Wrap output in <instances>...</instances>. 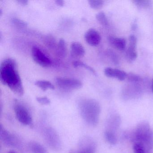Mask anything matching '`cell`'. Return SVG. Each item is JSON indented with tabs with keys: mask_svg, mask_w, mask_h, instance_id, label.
Masks as SVG:
<instances>
[{
	"mask_svg": "<svg viewBox=\"0 0 153 153\" xmlns=\"http://www.w3.org/2000/svg\"><path fill=\"white\" fill-rule=\"evenodd\" d=\"M0 80L3 85L8 87L15 94L22 96L24 88L18 69L17 64L14 59H6L0 66Z\"/></svg>",
	"mask_w": 153,
	"mask_h": 153,
	"instance_id": "1",
	"label": "cell"
},
{
	"mask_svg": "<svg viewBox=\"0 0 153 153\" xmlns=\"http://www.w3.org/2000/svg\"><path fill=\"white\" fill-rule=\"evenodd\" d=\"M79 106L84 120L91 126H96L99 122L101 113L99 102L94 99H83L79 102Z\"/></svg>",
	"mask_w": 153,
	"mask_h": 153,
	"instance_id": "2",
	"label": "cell"
},
{
	"mask_svg": "<svg viewBox=\"0 0 153 153\" xmlns=\"http://www.w3.org/2000/svg\"><path fill=\"white\" fill-rule=\"evenodd\" d=\"M152 128L146 121H142L135 127L131 135V141L134 143H142L146 138Z\"/></svg>",
	"mask_w": 153,
	"mask_h": 153,
	"instance_id": "3",
	"label": "cell"
},
{
	"mask_svg": "<svg viewBox=\"0 0 153 153\" xmlns=\"http://www.w3.org/2000/svg\"><path fill=\"white\" fill-rule=\"evenodd\" d=\"M14 111L17 119L21 123L28 126L32 125L33 120L29 111L19 101H15Z\"/></svg>",
	"mask_w": 153,
	"mask_h": 153,
	"instance_id": "4",
	"label": "cell"
},
{
	"mask_svg": "<svg viewBox=\"0 0 153 153\" xmlns=\"http://www.w3.org/2000/svg\"><path fill=\"white\" fill-rule=\"evenodd\" d=\"M32 58L38 65L43 68H48L51 65L52 61L44 52L37 46H33L31 51Z\"/></svg>",
	"mask_w": 153,
	"mask_h": 153,
	"instance_id": "5",
	"label": "cell"
},
{
	"mask_svg": "<svg viewBox=\"0 0 153 153\" xmlns=\"http://www.w3.org/2000/svg\"><path fill=\"white\" fill-rule=\"evenodd\" d=\"M56 83L61 88L67 90L79 89L82 87V83L80 80L70 78H57Z\"/></svg>",
	"mask_w": 153,
	"mask_h": 153,
	"instance_id": "6",
	"label": "cell"
},
{
	"mask_svg": "<svg viewBox=\"0 0 153 153\" xmlns=\"http://www.w3.org/2000/svg\"><path fill=\"white\" fill-rule=\"evenodd\" d=\"M46 141L50 146L53 149L58 150L61 148V141L57 132L52 128H47L45 131Z\"/></svg>",
	"mask_w": 153,
	"mask_h": 153,
	"instance_id": "7",
	"label": "cell"
},
{
	"mask_svg": "<svg viewBox=\"0 0 153 153\" xmlns=\"http://www.w3.org/2000/svg\"><path fill=\"white\" fill-rule=\"evenodd\" d=\"M137 37L135 36L131 35L129 37L128 45L126 52V59L128 61L132 62L137 58Z\"/></svg>",
	"mask_w": 153,
	"mask_h": 153,
	"instance_id": "8",
	"label": "cell"
},
{
	"mask_svg": "<svg viewBox=\"0 0 153 153\" xmlns=\"http://www.w3.org/2000/svg\"><path fill=\"white\" fill-rule=\"evenodd\" d=\"M0 137L2 142L7 146L14 147L18 146V140L15 136L6 130L1 125L0 129Z\"/></svg>",
	"mask_w": 153,
	"mask_h": 153,
	"instance_id": "9",
	"label": "cell"
},
{
	"mask_svg": "<svg viewBox=\"0 0 153 153\" xmlns=\"http://www.w3.org/2000/svg\"><path fill=\"white\" fill-rule=\"evenodd\" d=\"M86 42L92 46H97L101 41L100 33L94 28L88 29L84 36Z\"/></svg>",
	"mask_w": 153,
	"mask_h": 153,
	"instance_id": "10",
	"label": "cell"
},
{
	"mask_svg": "<svg viewBox=\"0 0 153 153\" xmlns=\"http://www.w3.org/2000/svg\"><path fill=\"white\" fill-rule=\"evenodd\" d=\"M104 72L106 76L109 78H115L120 81H123L127 78V73L121 70L106 68L105 69Z\"/></svg>",
	"mask_w": 153,
	"mask_h": 153,
	"instance_id": "11",
	"label": "cell"
},
{
	"mask_svg": "<svg viewBox=\"0 0 153 153\" xmlns=\"http://www.w3.org/2000/svg\"><path fill=\"white\" fill-rule=\"evenodd\" d=\"M70 51L71 56L74 58H81L85 53L84 46L78 42H73L71 44Z\"/></svg>",
	"mask_w": 153,
	"mask_h": 153,
	"instance_id": "12",
	"label": "cell"
},
{
	"mask_svg": "<svg viewBox=\"0 0 153 153\" xmlns=\"http://www.w3.org/2000/svg\"><path fill=\"white\" fill-rule=\"evenodd\" d=\"M108 40L110 44L117 50L123 51L126 48V41L124 38L109 36Z\"/></svg>",
	"mask_w": 153,
	"mask_h": 153,
	"instance_id": "13",
	"label": "cell"
},
{
	"mask_svg": "<svg viewBox=\"0 0 153 153\" xmlns=\"http://www.w3.org/2000/svg\"><path fill=\"white\" fill-rule=\"evenodd\" d=\"M108 128L107 130L115 132V131L119 128L121 124V118L117 114L111 115L108 122Z\"/></svg>",
	"mask_w": 153,
	"mask_h": 153,
	"instance_id": "14",
	"label": "cell"
},
{
	"mask_svg": "<svg viewBox=\"0 0 153 153\" xmlns=\"http://www.w3.org/2000/svg\"><path fill=\"white\" fill-rule=\"evenodd\" d=\"M56 53L60 58L66 57L67 54V45L64 39H60L56 47Z\"/></svg>",
	"mask_w": 153,
	"mask_h": 153,
	"instance_id": "15",
	"label": "cell"
},
{
	"mask_svg": "<svg viewBox=\"0 0 153 153\" xmlns=\"http://www.w3.org/2000/svg\"><path fill=\"white\" fill-rule=\"evenodd\" d=\"M147 153H152L153 149V128H152L146 138L142 142Z\"/></svg>",
	"mask_w": 153,
	"mask_h": 153,
	"instance_id": "16",
	"label": "cell"
},
{
	"mask_svg": "<svg viewBox=\"0 0 153 153\" xmlns=\"http://www.w3.org/2000/svg\"><path fill=\"white\" fill-rule=\"evenodd\" d=\"M29 147L33 153H48L45 148L37 142H30Z\"/></svg>",
	"mask_w": 153,
	"mask_h": 153,
	"instance_id": "17",
	"label": "cell"
},
{
	"mask_svg": "<svg viewBox=\"0 0 153 153\" xmlns=\"http://www.w3.org/2000/svg\"><path fill=\"white\" fill-rule=\"evenodd\" d=\"M36 85L41 88L43 91H45L48 89H54V86L48 80H37L35 83Z\"/></svg>",
	"mask_w": 153,
	"mask_h": 153,
	"instance_id": "18",
	"label": "cell"
},
{
	"mask_svg": "<svg viewBox=\"0 0 153 153\" xmlns=\"http://www.w3.org/2000/svg\"><path fill=\"white\" fill-rule=\"evenodd\" d=\"M104 137L106 141L111 145H115L117 143V138L115 132L106 130L104 132Z\"/></svg>",
	"mask_w": 153,
	"mask_h": 153,
	"instance_id": "19",
	"label": "cell"
},
{
	"mask_svg": "<svg viewBox=\"0 0 153 153\" xmlns=\"http://www.w3.org/2000/svg\"><path fill=\"white\" fill-rule=\"evenodd\" d=\"M132 2L136 7L141 9L148 8L152 5V1L148 0H134Z\"/></svg>",
	"mask_w": 153,
	"mask_h": 153,
	"instance_id": "20",
	"label": "cell"
},
{
	"mask_svg": "<svg viewBox=\"0 0 153 153\" xmlns=\"http://www.w3.org/2000/svg\"><path fill=\"white\" fill-rule=\"evenodd\" d=\"M73 66H74V68H84L90 71V72H92L94 75H97L96 72L94 70L93 68L90 66H88L87 64H85V62H83L77 60L74 62L73 63Z\"/></svg>",
	"mask_w": 153,
	"mask_h": 153,
	"instance_id": "21",
	"label": "cell"
},
{
	"mask_svg": "<svg viewBox=\"0 0 153 153\" xmlns=\"http://www.w3.org/2000/svg\"><path fill=\"white\" fill-rule=\"evenodd\" d=\"M96 18L97 21L103 26H106L109 25L108 19L105 14L103 12H100L97 13L96 16Z\"/></svg>",
	"mask_w": 153,
	"mask_h": 153,
	"instance_id": "22",
	"label": "cell"
},
{
	"mask_svg": "<svg viewBox=\"0 0 153 153\" xmlns=\"http://www.w3.org/2000/svg\"><path fill=\"white\" fill-rule=\"evenodd\" d=\"M88 4L93 9L99 10L103 7L104 1L102 0H90L88 1Z\"/></svg>",
	"mask_w": 153,
	"mask_h": 153,
	"instance_id": "23",
	"label": "cell"
},
{
	"mask_svg": "<svg viewBox=\"0 0 153 153\" xmlns=\"http://www.w3.org/2000/svg\"><path fill=\"white\" fill-rule=\"evenodd\" d=\"M127 79L130 83H137L141 81V78L140 76L133 73H130L127 74Z\"/></svg>",
	"mask_w": 153,
	"mask_h": 153,
	"instance_id": "24",
	"label": "cell"
},
{
	"mask_svg": "<svg viewBox=\"0 0 153 153\" xmlns=\"http://www.w3.org/2000/svg\"><path fill=\"white\" fill-rule=\"evenodd\" d=\"M133 153H147L144 146L141 143H134L132 146Z\"/></svg>",
	"mask_w": 153,
	"mask_h": 153,
	"instance_id": "25",
	"label": "cell"
},
{
	"mask_svg": "<svg viewBox=\"0 0 153 153\" xmlns=\"http://www.w3.org/2000/svg\"><path fill=\"white\" fill-rule=\"evenodd\" d=\"M108 57L110 58L113 63L115 65H118L119 64V58L117 54L112 50H109L107 52Z\"/></svg>",
	"mask_w": 153,
	"mask_h": 153,
	"instance_id": "26",
	"label": "cell"
},
{
	"mask_svg": "<svg viewBox=\"0 0 153 153\" xmlns=\"http://www.w3.org/2000/svg\"><path fill=\"white\" fill-rule=\"evenodd\" d=\"M12 22L14 23V25L19 27H25L27 26V23L18 19H14Z\"/></svg>",
	"mask_w": 153,
	"mask_h": 153,
	"instance_id": "27",
	"label": "cell"
},
{
	"mask_svg": "<svg viewBox=\"0 0 153 153\" xmlns=\"http://www.w3.org/2000/svg\"><path fill=\"white\" fill-rule=\"evenodd\" d=\"M36 100L39 103L42 105H47L50 104L51 103V101L50 99L47 97H38L36 98Z\"/></svg>",
	"mask_w": 153,
	"mask_h": 153,
	"instance_id": "28",
	"label": "cell"
},
{
	"mask_svg": "<svg viewBox=\"0 0 153 153\" xmlns=\"http://www.w3.org/2000/svg\"><path fill=\"white\" fill-rule=\"evenodd\" d=\"M94 150H91V149H83L79 148L77 151L72 150L70 153H94Z\"/></svg>",
	"mask_w": 153,
	"mask_h": 153,
	"instance_id": "29",
	"label": "cell"
},
{
	"mask_svg": "<svg viewBox=\"0 0 153 153\" xmlns=\"http://www.w3.org/2000/svg\"><path fill=\"white\" fill-rule=\"evenodd\" d=\"M18 2L20 5H23V6H26L28 4V1L27 0H18L17 1Z\"/></svg>",
	"mask_w": 153,
	"mask_h": 153,
	"instance_id": "30",
	"label": "cell"
},
{
	"mask_svg": "<svg viewBox=\"0 0 153 153\" xmlns=\"http://www.w3.org/2000/svg\"><path fill=\"white\" fill-rule=\"evenodd\" d=\"M55 2L56 5L59 7H63L64 5V1L63 0H57L55 1Z\"/></svg>",
	"mask_w": 153,
	"mask_h": 153,
	"instance_id": "31",
	"label": "cell"
},
{
	"mask_svg": "<svg viewBox=\"0 0 153 153\" xmlns=\"http://www.w3.org/2000/svg\"><path fill=\"white\" fill-rule=\"evenodd\" d=\"M151 89H152V92L153 93V79L152 80V85H151Z\"/></svg>",
	"mask_w": 153,
	"mask_h": 153,
	"instance_id": "32",
	"label": "cell"
},
{
	"mask_svg": "<svg viewBox=\"0 0 153 153\" xmlns=\"http://www.w3.org/2000/svg\"><path fill=\"white\" fill-rule=\"evenodd\" d=\"M8 153H17L16 152H15L14 151H12V150H11V151H9L8 152Z\"/></svg>",
	"mask_w": 153,
	"mask_h": 153,
	"instance_id": "33",
	"label": "cell"
},
{
	"mask_svg": "<svg viewBox=\"0 0 153 153\" xmlns=\"http://www.w3.org/2000/svg\"><path fill=\"white\" fill-rule=\"evenodd\" d=\"M2 10H1V9H0V15H1V16L2 15Z\"/></svg>",
	"mask_w": 153,
	"mask_h": 153,
	"instance_id": "34",
	"label": "cell"
}]
</instances>
